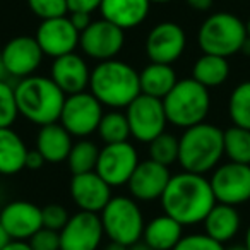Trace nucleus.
Returning a JSON list of instances; mask_svg holds the SVG:
<instances>
[{
  "mask_svg": "<svg viewBox=\"0 0 250 250\" xmlns=\"http://www.w3.org/2000/svg\"><path fill=\"white\" fill-rule=\"evenodd\" d=\"M160 201L165 214L177 219L182 226L202 223L216 204L211 182L204 175L190 171L171 175Z\"/></svg>",
  "mask_w": 250,
  "mask_h": 250,
  "instance_id": "f257e3e1",
  "label": "nucleus"
},
{
  "mask_svg": "<svg viewBox=\"0 0 250 250\" xmlns=\"http://www.w3.org/2000/svg\"><path fill=\"white\" fill-rule=\"evenodd\" d=\"M89 93L111 110L127 108L141 94L139 72L118 59L98 62L91 69Z\"/></svg>",
  "mask_w": 250,
  "mask_h": 250,
  "instance_id": "f03ea898",
  "label": "nucleus"
},
{
  "mask_svg": "<svg viewBox=\"0 0 250 250\" xmlns=\"http://www.w3.org/2000/svg\"><path fill=\"white\" fill-rule=\"evenodd\" d=\"M16 103L19 115L35 125H50L60 120L65 93L46 76H33L19 79L14 84Z\"/></svg>",
  "mask_w": 250,
  "mask_h": 250,
  "instance_id": "7ed1b4c3",
  "label": "nucleus"
},
{
  "mask_svg": "<svg viewBox=\"0 0 250 250\" xmlns=\"http://www.w3.org/2000/svg\"><path fill=\"white\" fill-rule=\"evenodd\" d=\"M225 156V130L208 122L188 127L178 137V165L184 171L206 175Z\"/></svg>",
  "mask_w": 250,
  "mask_h": 250,
  "instance_id": "20e7f679",
  "label": "nucleus"
},
{
  "mask_svg": "<svg viewBox=\"0 0 250 250\" xmlns=\"http://www.w3.org/2000/svg\"><path fill=\"white\" fill-rule=\"evenodd\" d=\"M163 106L168 124L185 130L206 122L211 110L209 89L192 77L178 79L173 89L163 98Z\"/></svg>",
  "mask_w": 250,
  "mask_h": 250,
  "instance_id": "39448f33",
  "label": "nucleus"
},
{
  "mask_svg": "<svg viewBox=\"0 0 250 250\" xmlns=\"http://www.w3.org/2000/svg\"><path fill=\"white\" fill-rule=\"evenodd\" d=\"M247 35V26L231 12H216L204 19L197 31V43L202 53L228 57L242 52Z\"/></svg>",
  "mask_w": 250,
  "mask_h": 250,
  "instance_id": "423d86ee",
  "label": "nucleus"
},
{
  "mask_svg": "<svg viewBox=\"0 0 250 250\" xmlns=\"http://www.w3.org/2000/svg\"><path fill=\"white\" fill-rule=\"evenodd\" d=\"M100 218L110 242L130 247L143 240L146 221L137 201L130 195H113L100 212Z\"/></svg>",
  "mask_w": 250,
  "mask_h": 250,
  "instance_id": "0eeeda50",
  "label": "nucleus"
},
{
  "mask_svg": "<svg viewBox=\"0 0 250 250\" xmlns=\"http://www.w3.org/2000/svg\"><path fill=\"white\" fill-rule=\"evenodd\" d=\"M125 117L129 120L130 136L144 144H149L163 134L168 125L163 100L143 93L125 108Z\"/></svg>",
  "mask_w": 250,
  "mask_h": 250,
  "instance_id": "6e6552de",
  "label": "nucleus"
},
{
  "mask_svg": "<svg viewBox=\"0 0 250 250\" xmlns=\"http://www.w3.org/2000/svg\"><path fill=\"white\" fill-rule=\"evenodd\" d=\"M101 117H103V104L91 93L83 91L65 98L59 122L72 137L86 139L98 130Z\"/></svg>",
  "mask_w": 250,
  "mask_h": 250,
  "instance_id": "1a4fd4ad",
  "label": "nucleus"
},
{
  "mask_svg": "<svg viewBox=\"0 0 250 250\" xmlns=\"http://www.w3.org/2000/svg\"><path fill=\"white\" fill-rule=\"evenodd\" d=\"M139 154L134 144L129 141L115 144H104L100 149L96 163V173L113 187H124L129 184L130 177L139 165Z\"/></svg>",
  "mask_w": 250,
  "mask_h": 250,
  "instance_id": "9d476101",
  "label": "nucleus"
},
{
  "mask_svg": "<svg viewBox=\"0 0 250 250\" xmlns=\"http://www.w3.org/2000/svg\"><path fill=\"white\" fill-rule=\"evenodd\" d=\"M216 202L240 206L250 201V165L228 161L212 170L209 178Z\"/></svg>",
  "mask_w": 250,
  "mask_h": 250,
  "instance_id": "9b49d317",
  "label": "nucleus"
},
{
  "mask_svg": "<svg viewBox=\"0 0 250 250\" xmlns=\"http://www.w3.org/2000/svg\"><path fill=\"white\" fill-rule=\"evenodd\" d=\"M125 45V31L106 19L93 21L79 38L83 53L96 62L117 59Z\"/></svg>",
  "mask_w": 250,
  "mask_h": 250,
  "instance_id": "f8f14e48",
  "label": "nucleus"
},
{
  "mask_svg": "<svg viewBox=\"0 0 250 250\" xmlns=\"http://www.w3.org/2000/svg\"><path fill=\"white\" fill-rule=\"evenodd\" d=\"M185 46H187V35L184 28L173 21H163L153 26L147 33L144 52L149 62L171 65L184 55Z\"/></svg>",
  "mask_w": 250,
  "mask_h": 250,
  "instance_id": "ddd939ff",
  "label": "nucleus"
},
{
  "mask_svg": "<svg viewBox=\"0 0 250 250\" xmlns=\"http://www.w3.org/2000/svg\"><path fill=\"white\" fill-rule=\"evenodd\" d=\"M104 229L100 214L77 211L60 229V250H98Z\"/></svg>",
  "mask_w": 250,
  "mask_h": 250,
  "instance_id": "4468645a",
  "label": "nucleus"
},
{
  "mask_svg": "<svg viewBox=\"0 0 250 250\" xmlns=\"http://www.w3.org/2000/svg\"><path fill=\"white\" fill-rule=\"evenodd\" d=\"M35 38L46 57L59 59L67 53L76 52V48L79 46L81 33L72 24L70 18L63 16V18L46 19L40 22Z\"/></svg>",
  "mask_w": 250,
  "mask_h": 250,
  "instance_id": "2eb2a0df",
  "label": "nucleus"
},
{
  "mask_svg": "<svg viewBox=\"0 0 250 250\" xmlns=\"http://www.w3.org/2000/svg\"><path fill=\"white\" fill-rule=\"evenodd\" d=\"M0 52H2L7 76H12L16 79L33 76L42 65L43 57H45L35 36L26 35L11 38Z\"/></svg>",
  "mask_w": 250,
  "mask_h": 250,
  "instance_id": "dca6fc26",
  "label": "nucleus"
},
{
  "mask_svg": "<svg viewBox=\"0 0 250 250\" xmlns=\"http://www.w3.org/2000/svg\"><path fill=\"white\" fill-rule=\"evenodd\" d=\"M170 178V168L147 158L137 165L136 171L127 184V188L130 197H134L136 201L151 202L161 199Z\"/></svg>",
  "mask_w": 250,
  "mask_h": 250,
  "instance_id": "f3484780",
  "label": "nucleus"
},
{
  "mask_svg": "<svg viewBox=\"0 0 250 250\" xmlns=\"http://www.w3.org/2000/svg\"><path fill=\"white\" fill-rule=\"evenodd\" d=\"M0 223L11 240L28 242L40 228H43L42 208L29 201H12L0 211Z\"/></svg>",
  "mask_w": 250,
  "mask_h": 250,
  "instance_id": "a211bd4d",
  "label": "nucleus"
},
{
  "mask_svg": "<svg viewBox=\"0 0 250 250\" xmlns=\"http://www.w3.org/2000/svg\"><path fill=\"white\" fill-rule=\"evenodd\" d=\"M69 190L70 197H72L74 204L79 208V211L96 212V214H100L104 206L110 202V199L113 197L111 187L96 171L72 175Z\"/></svg>",
  "mask_w": 250,
  "mask_h": 250,
  "instance_id": "6ab92c4d",
  "label": "nucleus"
},
{
  "mask_svg": "<svg viewBox=\"0 0 250 250\" xmlns=\"http://www.w3.org/2000/svg\"><path fill=\"white\" fill-rule=\"evenodd\" d=\"M50 77L65 93V96H70V94L83 93L89 87L91 69L83 57L72 52L53 59L50 67Z\"/></svg>",
  "mask_w": 250,
  "mask_h": 250,
  "instance_id": "aec40b11",
  "label": "nucleus"
},
{
  "mask_svg": "<svg viewBox=\"0 0 250 250\" xmlns=\"http://www.w3.org/2000/svg\"><path fill=\"white\" fill-rule=\"evenodd\" d=\"M101 19L125 29L141 26L151 11L149 0H103L100 5Z\"/></svg>",
  "mask_w": 250,
  "mask_h": 250,
  "instance_id": "412c9836",
  "label": "nucleus"
},
{
  "mask_svg": "<svg viewBox=\"0 0 250 250\" xmlns=\"http://www.w3.org/2000/svg\"><path fill=\"white\" fill-rule=\"evenodd\" d=\"M72 146V136L63 129V125H60V122L43 125L36 134V149L43 154L46 163L67 161Z\"/></svg>",
  "mask_w": 250,
  "mask_h": 250,
  "instance_id": "4be33fe9",
  "label": "nucleus"
},
{
  "mask_svg": "<svg viewBox=\"0 0 250 250\" xmlns=\"http://www.w3.org/2000/svg\"><path fill=\"white\" fill-rule=\"evenodd\" d=\"M204 233L219 243H226L236 236L242 225V218L235 206L216 202L214 208L208 212L202 221Z\"/></svg>",
  "mask_w": 250,
  "mask_h": 250,
  "instance_id": "5701e85b",
  "label": "nucleus"
},
{
  "mask_svg": "<svg viewBox=\"0 0 250 250\" xmlns=\"http://www.w3.org/2000/svg\"><path fill=\"white\" fill-rule=\"evenodd\" d=\"M184 236V226L168 214H160L146 223L143 242L154 250H173Z\"/></svg>",
  "mask_w": 250,
  "mask_h": 250,
  "instance_id": "b1692460",
  "label": "nucleus"
},
{
  "mask_svg": "<svg viewBox=\"0 0 250 250\" xmlns=\"http://www.w3.org/2000/svg\"><path fill=\"white\" fill-rule=\"evenodd\" d=\"M28 146L12 127L0 129V175H16L26 168Z\"/></svg>",
  "mask_w": 250,
  "mask_h": 250,
  "instance_id": "393cba45",
  "label": "nucleus"
},
{
  "mask_svg": "<svg viewBox=\"0 0 250 250\" xmlns=\"http://www.w3.org/2000/svg\"><path fill=\"white\" fill-rule=\"evenodd\" d=\"M139 83L143 94L163 100L178 83V77L175 69L168 63L149 62L139 72Z\"/></svg>",
  "mask_w": 250,
  "mask_h": 250,
  "instance_id": "a878e982",
  "label": "nucleus"
},
{
  "mask_svg": "<svg viewBox=\"0 0 250 250\" xmlns=\"http://www.w3.org/2000/svg\"><path fill=\"white\" fill-rule=\"evenodd\" d=\"M228 76L229 63L225 57L202 53V57H199L192 67V79H195L208 89L221 86L228 79Z\"/></svg>",
  "mask_w": 250,
  "mask_h": 250,
  "instance_id": "bb28decb",
  "label": "nucleus"
},
{
  "mask_svg": "<svg viewBox=\"0 0 250 250\" xmlns=\"http://www.w3.org/2000/svg\"><path fill=\"white\" fill-rule=\"evenodd\" d=\"M96 132L104 144H115V143L129 141L130 137L129 120H127L125 113H122L118 110L108 111V113H103V117H101V122L98 125Z\"/></svg>",
  "mask_w": 250,
  "mask_h": 250,
  "instance_id": "cd10ccee",
  "label": "nucleus"
},
{
  "mask_svg": "<svg viewBox=\"0 0 250 250\" xmlns=\"http://www.w3.org/2000/svg\"><path fill=\"white\" fill-rule=\"evenodd\" d=\"M225 156L233 163L250 165V129L233 125L225 130Z\"/></svg>",
  "mask_w": 250,
  "mask_h": 250,
  "instance_id": "c85d7f7f",
  "label": "nucleus"
},
{
  "mask_svg": "<svg viewBox=\"0 0 250 250\" xmlns=\"http://www.w3.org/2000/svg\"><path fill=\"white\" fill-rule=\"evenodd\" d=\"M98 156H100V147L89 139H81L74 143L72 149L67 158V163L72 171V175L87 173V171L96 170Z\"/></svg>",
  "mask_w": 250,
  "mask_h": 250,
  "instance_id": "c756f323",
  "label": "nucleus"
},
{
  "mask_svg": "<svg viewBox=\"0 0 250 250\" xmlns=\"http://www.w3.org/2000/svg\"><path fill=\"white\" fill-rule=\"evenodd\" d=\"M228 113L233 125L250 129V81L240 83L228 100Z\"/></svg>",
  "mask_w": 250,
  "mask_h": 250,
  "instance_id": "7c9ffc66",
  "label": "nucleus"
},
{
  "mask_svg": "<svg viewBox=\"0 0 250 250\" xmlns=\"http://www.w3.org/2000/svg\"><path fill=\"white\" fill-rule=\"evenodd\" d=\"M149 160L165 165V167H171L173 163H178V137L165 130L156 139L151 141Z\"/></svg>",
  "mask_w": 250,
  "mask_h": 250,
  "instance_id": "2f4dec72",
  "label": "nucleus"
},
{
  "mask_svg": "<svg viewBox=\"0 0 250 250\" xmlns=\"http://www.w3.org/2000/svg\"><path fill=\"white\" fill-rule=\"evenodd\" d=\"M18 117L19 110L16 103L14 86H11L7 81H0V129L12 127Z\"/></svg>",
  "mask_w": 250,
  "mask_h": 250,
  "instance_id": "473e14b6",
  "label": "nucleus"
},
{
  "mask_svg": "<svg viewBox=\"0 0 250 250\" xmlns=\"http://www.w3.org/2000/svg\"><path fill=\"white\" fill-rule=\"evenodd\" d=\"M28 7L42 21L63 18L69 12L67 0H28Z\"/></svg>",
  "mask_w": 250,
  "mask_h": 250,
  "instance_id": "72a5a7b5",
  "label": "nucleus"
},
{
  "mask_svg": "<svg viewBox=\"0 0 250 250\" xmlns=\"http://www.w3.org/2000/svg\"><path fill=\"white\" fill-rule=\"evenodd\" d=\"M173 250H225V247L206 233H192L182 236Z\"/></svg>",
  "mask_w": 250,
  "mask_h": 250,
  "instance_id": "f704fd0d",
  "label": "nucleus"
},
{
  "mask_svg": "<svg viewBox=\"0 0 250 250\" xmlns=\"http://www.w3.org/2000/svg\"><path fill=\"white\" fill-rule=\"evenodd\" d=\"M42 218L45 228L60 231L67 225L70 216L62 204H46L45 208H42Z\"/></svg>",
  "mask_w": 250,
  "mask_h": 250,
  "instance_id": "c9c22d12",
  "label": "nucleus"
},
{
  "mask_svg": "<svg viewBox=\"0 0 250 250\" xmlns=\"http://www.w3.org/2000/svg\"><path fill=\"white\" fill-rule=\"evenodd\" d=\"M28 242L33 250H60V231L43 226Z\"/></svg>",
  "mask_w": 250,
  "mask_h": 250,
  "instance_id": "e433bc0d",
  "label": "nucleus"
},
{
  "mask_svg": "<svg viewBox=\"0 0 250 250\" xmlns=\"http://www.w3.org/2000/svg\"><path fill=\"white\" fill-rule=\"evenodd\" d=\"M103 0H67L69 5V12H89L93 14L98 11Z\"/></svg>",
  "mask_w": 250,
  "mask_h": 250,
  "instance_id": "4c0bfd02",
  "label": "nucleus"
},
{
  "mask_svg": "<svg viewBox=\"0 0 250 250\" xmlns=\"http://www.w3.org/2000/svg\"><path fill=\"white\" fill-rule=\"evenodd\" d=\"M46 163V160L43 158V154L38 149H29L26 154V170H42L43 165Z\"/></svg>",
  "mask_w": 250,
  "mask_h": 250,
  "instance_id": "58836bf2",
  "label": "nucleus"
},
{
  "mask_svg": "<svg viewBox=\"0 0 250 250\" xmlns=\"http://www.w3.org/2000/svg\"><path fill=\"white\" fill-rule=\"evenodd\" d=\"M69 18L70 21H72V24L76 26V29L79 33H83L84 29L87 28V26L93 22V19H91V14L89 12H69Z\"/></svg>",
  "mask_w": 250,
  "mask_h": 250,
  "instance_id": "ea45409f",
  "label": "nucleus"
},
{
  "mask_svg": "<svg viewBox=\"0 0 250 250\" xmlns=\"http://www.w3.org/2000/svg\"><path fill=\"white\" fill-rule=\"evenodd\" d=\"M188 5H190L192 9H195V11H209V9L212 7V4H214V0H185Z\"/></svg>",
  "mask_w": 250,
  "mask_h": 250,
  "instance_id": "a19ab883",
  "label": "nucleus"
},
{
  "mask_svg": "<svg viewBox=\"0 0 250 250\" xmlns=\"http://www.w3.org/2000/svg\"><path fill=\"white\" fill-rule=\"evenodd\" d=\"M2 250H33L29 242H22V240H11Z\"/></svg>",
  "mask_w": 250,
  "mask_h": 250,
  "instance_id": "79ce46f5",
  "label": "nucleus"
},
{
  "mask_svg": "<svg viewBox=\"0 0 250 250\" xmlns=\"http://www.w3.org/2000/svg\"><path fill=\"white\" fill-rule=\"evenodd\" d=\"M11 242V236L7 235V231H5V228L2 226V223H0V250L4 249L7 243Z\"/></svg>",
  "mask_w": 250,
  "mask_h": 250,
  "instance_id": "37998d69",
  "label": "nucleus"
},
{
  "mask_svg": "<svg viewBox=\"0 0 250 250\" xmlns=\"http://www.w3.org/2000/svg\"><path fill=\"white\" fill-rule=\"evenodd\" d=\"M104 250H129V247H125V245L117 243V242H110L106 247H104Z\"/></svg>",
  "mask_w": 250,
  "mask_h": 250,
  "instance_id": "c03bdc74",
  "label": "nucleus"
},
{
  "mask_svg": "<svg viewBox=\"0 0 250 250\" xmlns=\"http://www.w3.org/2000/svg\"><path fill=\"white\" fill-rule=\"evenodd\" d=\"M129 250H154V249H151L149 245H146V243H144L143 240H141V242H137V243H134V245H130Z\"/></svg>",
  "mask_w": 250,
  "mask_h": 250,
  "instance_id": "a18cd8bd",
  "label": "nucleus"
},
{
  "mask_svg": "<svg viewBox=\"0 0 250 250\" xmlns=\"http://www.w3.org/2000/svg\"><path fill=\"white\" fill-rule=\"evenodd\" d=\"M5 77H7V70H5L4 59H2V52H0V81H5Z\"/></svg>",
  "mask_w": 250,
  "mask_h": 250,
  "instance_id": "49530a36",
  "label": "nucleus"
},
{
  "mask_svg": "<svg viewBox=\"0 0 250 250\" xmlns=\"http://www.w3.org/2000/svg\"><path fill=\"white\" fill-rule=\"evenodd\" d=\"M242 53H243V55H247V57H250V38H247L245 43H243Z\"/></svg>",
  "mask_w": 250,
  "mask_h": 250,
  "instance_id": "de8ad7c7",
  "label": "nucleus"
},
{
  "mask_svg": "<svg viewBox=\"0 0 250 250\" xmlns=\"http://www.w3.org/2000/svg\"><path fill=\"white\" fill-rule=\"evenodd\" d=\"M243 245L247 247V249L250 250V225H249V228H247V233H245V243Z\"/></svg>",
  "mask_w": 250,
  "mask_h": 250,
  "instance_id": "09e8293b",
  "label": "nucleus"
},
{
  "mask_svg": "<svg viewBox=\"0 0 250 250\" xmlns=\"http://www.w3.org/2000/svg\"><path fill=\"white\" fill-rule=\"evenodd\" d=\"M225 250H249L245 245H231V247H228V249H225Z\"/></svg>",
  "mask_w": 250,
  "mask_h": 250,
  "instance_id": "8fccbe9b",
  "label": "nucleus"
},
{
  "mask_svg": "<svg viewBox=\"0 0 250 250\" xmlns=\"http://www.w3.org/2000/svg\"><path fill=\"white\" fill-rule=\"evenodd\" d=\"M151 4H170L173 0H149Z\"/></svg>",
  "mask_w": 250,
  "mask_h": 250,
  "instance_id": "3c124183",
  "label": "nucleus"
},
{
  "mask_svg": "<svg viewBox=\"0 0 250 250\" xmlns=\"http://www.w3.org/2000/svg\"><path fill=\"white\" fill-rule=\"evenodd\" d=\"M245 26H247V35H249V38H250V18H249V21L245 22Z\"/></svg>",
  "mask_w": 250,
  "mask_h": 250,
  "instance_id": "603ef678",
  "label": "nucleus"
}]
</instances>
